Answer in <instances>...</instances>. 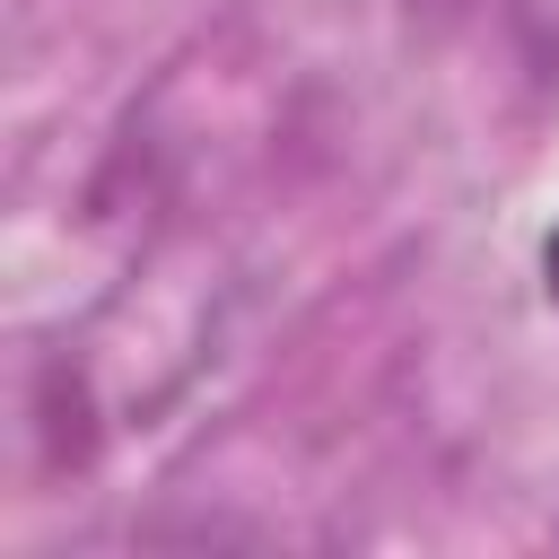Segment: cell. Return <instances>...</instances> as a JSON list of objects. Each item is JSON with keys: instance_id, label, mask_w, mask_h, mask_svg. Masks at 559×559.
<instances>
[{"instance_id": "obj_1", "label": "cell", "mask_w": 559, "mask_h": 559, "mask_svg": "<svg viewBox=\"0 0 559 559\" xmlns=\"http://www.w3.org/2000/svg\"><path fill=\"white\" fill-rule=\"evenodd\" d=\"M542 288H550V306H559V227L542 236Z\"/></svg>"}]
</instances>
